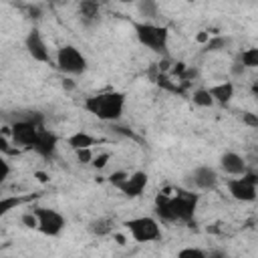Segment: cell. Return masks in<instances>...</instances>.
Listing matches in <instances>:
<instances>
[{
	"instance_id": "obj_25",
	"label": "cell",
	"mask_w": 258,
	"mask_h": 258,
	"mask_svg": "<svg viewBox=\"0 0 258 258\" xmlns=\"http://www.w3.org/2000/svg\"><path fill=\"white\" fill-rule=\"evenodd\" d=\"M109 159H111V153L103 151V153H97V155L93 157L91 165H93L95 169H105V167H107V163H109Z\"/></svg>"
},
{
	"instance_id": "obj_14",
	"label": "cell",
	"mask_w": 258,
	"mask_h": 258,
	"mask_svg": "<svg viewBox=\"0 0 258 258\" xmlns=\"http://www.w3.org/2000/svg\"><path fill=\"white\" fill-rule=\"evenodd\" d=\"M234 91H236V89H234V83H232V81H222V83H216V85H212V87L208 89L212 101H214V103H220V105L230 103L232 97H234Z\"/></svg>"
},
{
	"instance_id": "obj_33",
	"label": "cell",
	"mask_w": 258,
	"mask_h": 258,
	"mask_svg": "<svg viewBox=\"0 0 258 258\" xmlns=\"http://www.w3.org/2000/svg\"><path fill=\"white\" fill-rule=\"evenodd\" d=\"M73 87H75V83H73L71 79H64V81H62V89H67V91H71Z\"/></svg>"
},
{
	"instance_id": "obj_32",
	"label": "cell",
	"mask_w": 258,
	"mask_h": 258,
	"mask_svg": "<svg viewBox=\"0 0 258 258\" xmlns=\"http://www.w3.org/2000/svg\"><path fill=\"white\" fill-rule=\"evenodd\" d=\"M208 258H226V254L220 250H212V252H208Z\"/></svg>"
},
{
	"instance_id": "obj_1",
	"label": "cell",
	"mask_w": 258,
	"mask_h": 258,
	"mask_svg": "<svg viewBox=\"0 0 258 258\" xmlns=\"http://www.w3.org/2000/svg\"><path fill=\"white\" fill-rule=\"evenodd\" d=\"M198 204H200V194L191 189H175L173 194L159 191L155 198V216L165 224L171 222L189 224L196 218Z\"/></svg>"
},
{
	"instance_id": "obj_4",
	"label": "cell",
	"mask_w": 258,
	"mask_h": 258,
	"mask_svg": "<svg viewBox=\"0 0 258 258\" xmlns=\"http://www.w3.org/2000/svg\"><path fill=\"white\" fill-rule=\"evenodd\" d=\"M42 127V115L32 113L28 117H20L10 125V139L16 149H32L38 129Z\"/></svg>"
},
{
	"instance_id": "obj_29",
	"label": "cell",
	"mask_w": 258,
	"mask_h": 258,
	"mask_svg": "<svg viewBox=\"0 0 258 258\" xmlns=\"http://www.w3.org/2000/svg\"><path fill=\"white\" fill-rule=\"evenodd\" d=\"M20 222H22V226H26V228H30V230H36V216L32 214V210L26 212V214H22Z\"/></svg>"
},
{
	"instance_id": "obj_30",
	"label": "cell",
	"mask_w": 258,
	"mask_h": 258,
	"mask_svg": "<svg viewBox=\"0 0 258 258\" xmlns=\"http://www.w3.org/2000/svg\"><path fill=\"white\" fill-rule=\"evenodd\" d=\"M242 121H244L248 127H252V129L258 127V117H256V113H250V111L242 113Z\"/></svg>"
},
{
	"instance_id": "obj_11",
	"label": "cell",
	"mask_w": 258,
	"mask_h": 258,
	"mask_svg": "<svg viewBox=\"0 0 258 258\" xmlns=\"http://www.w3.org/2000/svg\"><path fill=\"white\" fill-rule=\"evenodd\" d=\"M56 147H58V137H56V133H52V131H48V129H44V127H40V129H38V135H36V141H34V145H32V151H36V153H38L40 157H44V159H50V157H54Z\"/></svg>"
},
{
	"instance_id": "obj_21",
	"label": "cell",
	"mask_w": 258,
	"mask_h": 258,
	"mask_svg": "<svg viewBox=\"0 0 258 258\" xmlns=\"http://www.w3.org/2000/svg\"><path fill=\"white\" fill-rule=\"evenodd\" d=\"M191 101H194V105H198V107H202V109H208V107L214 105V101H212L208 89H196V91L191 93Z\"/></svg>"
},
{
	"instance_id": "obj_27",
	"label": "cell",
	"mask_w": 258,
	"mask_h": 258,
	"mask_svg": "<svg viewBox=\"0 0 258 258\" xmlns=\"http://www.w3.org/2000/svg\"><path fill=\"white\" fill-rule=\"evenodd\" d=\"M77 153V159H79V163H91L93 161V157H95V153H93V149H79V151H75Z\"/></svg>"
},
{
	"instance_id": "obj_6",
	"label": "cell",
	"mask_w": 258,
	"mask_h": 258,
	"mask_svg": "<svg viewBox=\"0 0 258 258\" xmlns=\"http://www.w3.org/2000/svg\"><path fill=\"white\" fill-rule=\"evenodd\" d=\"M87 56L73 44H62L56 50V69L64 75H83L87 71Z\"/></svg>"
},
{
	"instance_id": "obj_10",
	"label": "cell",
	"mask_w": 258,
	"mask_h": 258,
	"mask_svg": "<svg viewBox=\"0 0 258 258\" xmlns=\"http://www.w3.org/2000/svg\"><path fill=\"white\" fill-rule=\"evenodd\" d=\"M189 179H191V185H194L196 189L208 191V189H216V185H218V181H220V175H218V171H216L212 165H198V167L191 171Z\"/></svg>"
},
{
	"instance_id": "obj_24",
	"label": "cell",
	"mask_w": 258,
	"mask_h": 258,
	"mask_svg": "<svg viewBox=\"0 0 258 258\" xmlns=\"http://www.w3.org/2000/svg\"><path fill=\"white\" fill-rule=\"evenodd\" d=\"M226 44H228L226 36H214V38L210 36L206 42V50H222V48H226Z\"/></svg>"
},
{
	"instance_id": "obj_16",
	"label": "cell",
	"mask_w": 258,
	"mask_h": 258,
	"mask_svg": "<svg viewBox=\"0 0 258 258\" xmlns=\"http://www.w3.org/2000/svg\"><path fill=\"white\" fill-rule=\"evenodd\" d=\"M77 12H79V16H81L83 22L91 24V22H97V20H99L101 6H99V2H95V0H83V2L79 4Z\"/></svg>"
},
{
	"instance_id": "obj_2",
	"label": "cell",
	"mask_w": 258,
	"mask_h": 258,
	"mask_svg": "<svg viewBox=\"0 0 258 258\" xmlns=\"http://www.w3.org/2000/svg\"><path fill=\"white\" fill-rule=\"evenodd\" d=\"M125 93L121 91H105V93H97V95H91L83 101V107L95 115L99 121H105V123H115L123 117V111H125Z\"/></svg>"
},
{
	"instance_id": "obj_22",
	"label": "cell",
	"mask_w": 258,
	"mask_h": 258,
	"mask_svg": "<svg viewBox=\"0 0 258 258\" xmlns=\"http://www.w3.org/2000/svg\"><path fill=\"white\" fill-rule=\"evenodd\" d=\"M10 135V127H2L0 129V155L2 153H6V155H16L20 149H16V147H12V143L6 139Z\"/></svg>"
},
{
	"instance_id": "obj_36",
	"label": "cell",
	"mask_w": 258,
	"mask_h": 258,
	"mask_svg": "<svg viewBox=\"0 0 258 258\" xmlns=\"http://www.w3.org/2000/svg\"><path fill=\"white\" fill-rule=\"evenodd\" d=\"M115 240H117V242H119V244H125V238H123V236H121V234H117V236H115Z\"/></svg>"
},
{
	"instance_id": "obj_8",
	"label": "cell",
	"mask_w": 258,
	"mask_h": 258,
	"mask_svg": "<svg viewBox=\"0 0 258 258\" xmlns=\"http://www.w3.org/2000/svg\"><path fill=\"white\" fill-rule=\"evenodd\" d=\"M228 194L236 202H254L258 196V177L252 171H246L240 177H230L226 179Z\"/></svg>"
},
{
	"instance_id": "obj_17",
	"label": "cell",
	"mask_w": 258,
	"mask_h": 258,
	"mask_svg": "<svg viewBox=\"0 0 258 258\" xmlns=\"http://www.w3.org/2000/svg\"><path fill=\"white\" fill-rule=\"evenodd\" d=\"M28 200H32L30 196H8V198H0V220L4 216H8L12 210H16L18 206L26 204Z\"/></svg>"
},
{
	"instance_id": "obj_5",
	"label": "cell",
	"mask_w": 258,
	"mask_h": 258,
	"mask_svg": "<svg viewBox=\"0 0 258 258\" xmlns=\"http://www.w3.org/2000/svg\"><path fill=\"white\" fill-rule=\"evenodd\" d=\"M123 226L129 232V236L139 244L155 242L161 238V226H159L157 218H153V216H137V218L125 220Z\"/></svg>"
},
{
	"instance_id": "obj_18",
	"label": "cell",
	"mask_w": 258,
	"mask_h": 258,
	"mask_svg": "<svg viewBox=\"0 0 258 258\" xmlns=\"http://www.w3.org/2000/svg\"><path fill=\"white\" fill-rule=\"evenodd\" d=\"M137 12L139 16H143V22H153V18H157L159 14V4L151 0H143L137 4Z\"/></svg>"
},
{
	"instance_id": "obj_7",
	"label": "cell",
	"mask_w": 258,
	"mask_h": 258,
	"mask_svg": "<svg viewBox=\"0 0 258 258\" xmlns=\"http://www.w3.org/2000/svg\"><path fill=\"white\" fill-rule=\"evenodd\" d=\"M32 214L36 216V230L42 236L48 238H56L62 234L64 226H67V218L54 210V208H34Z\"/></svg>"
},
{
	"instance_id": "obj_19",
	"label": "cell",
	"mask_w": 258,
	"mask_h": 258,
	"mask_svg": "<svg viewBox=\"0 0 258 258\" xmlns=\"http://www.w3.org/2000/svg\"><path fill=\"white\" fill-rule=\"evenodd\" d=\"M89 232L95 236H107L113 232V220L111 218H97L89 224Z\"/></svg>"
},
{
	"instance_id": "obj_31",
	"label": "cell",
	"mask_w": 258,
	"mask_h": 258,
	"mask_svg": "<svg viewBox=\"0 0 258 258\" xmlns=\"http://www.w3.org/2000/svg\"><path fill=\"white\" fill-rule=\"evenodd\" d=\"M244 71H246V69H244V67H242V64H240V62H238V60H236V62H234V64H232V73H234V75H236V77H240V75H242V73H244Z\"/></svg>"
},
{
	"instance_id": "obj_12",
	"label": "cell",
	"mask_w": 258,
	"mask_h": 258,
	"mask_svg": "<svg viewBox=\"0 0 258 258\" xmlns=\"http://www.w3.org/2000/svg\"><path fill=\"white\" fill-rule=\"evenodd\" d=\"M147 183H149V175L145 173V171H133V173H129L127 175V179L117 187L125 198H139L143 191H145V187H147Z\"/></svg>"
},
{
	"instance_id": "obj_9",
	"label": "cell",
	"mask_w": 258,
	"mask_h": 258,
	"mask_svg": "<svg viewBox=\"0 0 258 258\" xmlns=\"http://www.w3.org/2000/svg\"><path fill=\"white\" fill-rule=\"evenodd\" d=\"M24 48H26V52L34 60H38V62H50L48 46H46V42H44V38H42V34H40L38 28L28 30V34L24 38Z\"/></svg>"
},
{
	"instance_id": "obj_35",
	"label": "cell",
	"mask_w": 258,
	"mask_h": 258,
	"mask_svg": "<svg viewBox=\"0 0 258 258\" xmlns=\"http://www.w3.org/2000/svg\"><path fill=\"white\" fill-rule=\"evenodd\" d=\"M36 177H38V181H46L48 179L46 173H42V171H36Z\"/></svg>"
},
{
	"instance_id": "obj_26",
	"label": "cell",
	"mask_w": 258,
	"mask_h": 258,
	"mask_svg": "<svg viewBox=\"0 0 258 258\" xmlns=\"http://www.w3.org/2000/svg\"><path fill=\"white\" fill-rule=\"evenodd\" d=\"M10 171H12V167H10V163L6 161V157L4 155H0V185L8 179V175H10Z\"/></svg>"
},
{
	"instance_id": "obj_13",
	"label": "cell",
	"mask_w": 258,
	"mask_h": 258,
	"mask_svg": "<svg viewBox=\"0 0 258 258\" xmlns=\"http://www.w3.org/2000/svg\"><path fill=\"white\" fill-rule=\"evenodd\" d=\"M220 167H222L224 173L234 175V177H240V175H244V173L248 171L246 159H244L240 153H236V151H226V153H222V157H220Z\"/></svg>"
},
{
	"instance_id": "obj_15",
	"label": "cell",
	"mask_w": 258,
	"mask_h": 258,
	"mask_svg": "<svg viewBox=\"0 0 258 258\" xmlns=\"http://www.w3.org/2000/svg\"><path fill=\"white\" fill-rule=\"evenodd\" d=\"M67 143H69V147L73 151H79V149H93V145H99L101 139L91 135V133H87V131H77V133L67 137Z\"/></svg>"
},
{
	"instance_id": "obj_3",
	"label": "cell",
	"mask_w": 258,
	"mask_h": 258,
	"mask_svg": "<svg viewBox=\"0 0 258 258\" xmlns=\"http://www.w3.org/2000/svg\"><path fill=\"white\" fill-rule=\"evenodd\" d=\"M133 30H135V36L139 40V44H143L145 48L153 50V52H159V54H165L167 52V44H169V30L161 24H155V22H135L133 24Z\"/></svg>"
},
{
	"instance_id": "obj_28",
	"label": "cell",
	"mask_w": 258,
	"mask_h": 258,
	"mask_svg": "<svg viewBox=\"0 0 258 258\" xmlns=\"http://www.w3.org/2000/svg\"><path fill=\"white\" fill-rule=\"evenodd\" d=\"M127 175H129L127 171H113V173L109 175V183H111V185H115V187H119V185L127 179Z\"/></svg>"
},
{
	"instance_id": "obj_23",
	"label": "cell",
	"mask_w": 258,
	"mask_h": 258,
	"mask_svg": "<svg viewBox=\"0 0 258 258\" xmlns=\"http://www.w3.org/2000/svg\"><path fill=\"white\" fill-rule=\"evenodd\" d=\"M175 258H208V252L202 250V248H194V246H187V248H181L177 252Z\"/></svg>"
},
{
	"instance_id": "obj_20",
	"label": "cell",
	"mask_w": 258,
	"mask_h": 258,
	"mask_svg": "<svg viewBox=\"0 0 258 258\" xmlns=\"http://www.w3.org/2000/svg\"><path fill=\"white\" fill-rule=\"evenodd\" d=\"M238 62L244 67V69H256L258 67V48H246L240 52L238 56Z\"/></svg>"
},
{
	"instance_id": "obj_34",
	"label": "cell",
	"mask_w": 258,
	"mask_h": 258,
	"mask_svg": "<svg viewBox=\"0 0 258 258\" xmlns=\"http://www.w3.org/2000/svg\"><path fill=\"white\" fill-rule=\"evenodd\" d=\"M208 38H210V34H208V32H202V34H198V40H200V42H208Z\"/></svg>"
}]
</instances>
